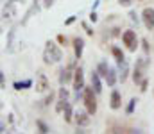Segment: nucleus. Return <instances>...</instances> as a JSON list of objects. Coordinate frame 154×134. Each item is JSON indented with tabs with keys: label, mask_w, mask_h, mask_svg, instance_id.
I'll use <instances>...</instances> for the list:
<instances>
[{
	"label": "nucleus",
	"mask_w": 154,
	"mask_h": 134,
	"mask_svg": "<svg viewBox=\"0 0 154 134\" xmlns=\"http://www.w3.org/2000/svg\"><path fill=\"white\" fill-rule=\"evenodd\" d=\"M91 86L93 89L97 91V95L102 91V77H100V73L95 70V72H91Z\"/></svg>",
	"instance_id": "obj_14"
},
{
	"label": "nucleus",
	"mask_w": 154,
	"mask_h": 134,
	"mask_svg": "<svg viewBox=\"0 0 154 134\" xmlns=\"http://www.w3.org/2000/svg\"><path fill=\"white\" fill-rule=\"evenodd\" d=\"M147 84H149V82H147V79H143V81H142V82H140V86H142V91H147Z\"/></svg>",
	"instance_id": "obj_33"
},
{
	"label": "nucleus",
	"mask_w": 154,
	"mask_h": 134,
	"mask_svg": "<svg viewBox=\"0 0 154 134\" xmlns=\"http://www.w3.org/2000/svg\"><path fill=\"white\" fill-rule=\"evenodd\" d=\"M39 9H41V7H39V4H38V2H34V4L29 7V11L25 13V16H23V20H22V25H25V23H27V22H29V20H31L34 14H38Z\"/></svg>",
	"instance_id": "obj_16"
},
{
	"label": "nucleus",
	"mask_w": 154,
	"mask_h": 134,
	"mask_svg": "<svg viewBox=\"0 0 154 134\" xmlns=\"http://www.w3.org/2000/svg\"><path fill=\"white\" fill-rule=\"evenodd\" d=\"M36 125H38V129H39V133H43V134H47V133H50V127L43 122V120H36Z\"/></svg>",
	"instance_id": "obj_23"
},
{
	"label": "nucleus",
	"mask_w": 154,
	"mask_h": 134,
	"mask_svg": "<svg viewBox=\"0 0 154 134\" xmlns=\"http://www.w3.org/2000/svg\"><path fill=\"white\" fill-rule=\"evenodd\" d=\"M63 115H65L63 118H65V122H66V124H70V122H72V118L75 116V115H74V111H72V104H70V102H68V106L65 107V111H63Z\"/></svg>",
	"instance_id": "obj_18"
},
{
	"label": "nucleus",
	"mask_w": 154,
	"mask_h": 134,
	"mask_svg": "<svg viewBox=\"0 0 154 134\" xmlns=\"http://www.w3.org/2000/svg\"><path fill=\"white\" fill-rule=\"evenodd\" d=\"M0 84H2V89H5V73L0 72Z\"/></svg>",
	"instance_id": "obj_30"
},
{
	"label": "nucleus",
	"mask_w": 154,
	"mask_h": 134,
	"mask_svg": "<svg viewBox=\"0 0 154 134\" xmlns=\"http://www.w3.org/2000/svg\"><path fill=\"white\" fill-rule=\"evenodd\" d=\"M97 91L91 88H86L82 89V100H84V106H86V111L90 113V115H95L97 113Z\"/></svg>",
	"instance_id": "obj_2"
},
{
	"label": "nucleus",
	"mask_w": 154,
	"mask_h": 134,
	"mask_svg": "<svg viewBox=\"0 0 154 134\" xmlns=\"http://www.w3.org/2000/svg\"><path fill=\"white\" fill-rule=\"evenodd\" d=\"M147 66H149V59H147V57H140V59L136 61V66H134V72H133V81H134V84H140V82L143 81L142 77H143Z\"/></svg>",
	"instance_id": "obj_3"
},
{
	"label": "nucleus",
	"mask_w": 154,
	"mask_h": 134,
	"mask_svg": "<svg viewBox=\"0 0 154 134\" xmlns=\"http://www.w3.org/2000/svg\"><path fill=\"white\" fill-rule=\"evenodd\" d=\"M32 86V81L31 79H27V81H23V82H14V89H27V88H31Z\"/></svg>",
	"instance_id": "obj_22"
},
{
	"label": "nucleus",
	"mask_w": 154,
	"mask_h": 134,
	"mask_svg": "<svg viewBox=\"0 0 154 134\" xmlns=\"http://www.w3.org/2000/svg\"><path fill=\"white\" fill-rule=\"evenodd\" d=\"M75 20H77V16H70V18H66V20H65V25H72Z\"/></svg>",
	"instance_id": "obj_31"
},
{
	"label": "nucleus",
	"mask_w": 154,
	"mask_h": 134,
	"mask_svg": "<svg viewBox=\"0 0 154 134\" xmlns=\"http://www.w3.org/2000/svg\"><path fill=\"white\" fill-rule=\"evenodd\" d=\"M57 41H59L61 45H66V38H65L63 34H57Z\"/></svg>",
	"instance_id": "obj_32"
},
{
	"label": "nucleus",
	"mask_w": 154,
	"mask_h": 134,
	"mask_svg": "<svg viewBox=\"0 0 154 134\" xmlns=\"http://www.w3.org/2000/svg\"><path fill=\"white\" fill-rule=\"evenodd\" d=\"M97 20H99V16H97V13H95V9H93V11L90 13V22H93V23H95Z\"/></svg>",
	"instance_id": "obj_27"
},
{
	"label": "nucleus",
	"mask_w": 154,
	"mask_h": 134,
	"mask_svg": "<svg viewBox=\"0 0 154 134\" xmlns=\"http://www.w3.org/2000/svg\"><path fill=\"white\" fill-rule=\"evenodd\" d=\"M63 59V50L54 43V41H47L45 43V50H43V63L45 64H56Z\"/></svg>",
	"instance_id": "obj_1"
},
{
	"label": "nucleus",
	"mask_w": 154,
	"mask_h": 134,
	"mask_svg": "<svg viewBox=\"0 0 154 134\" xmlns=\"http://www.w3.org/2000/svg\"><path fill=\"white\" fill-rule=\"evenodd\" d=\"M118 4H120L122 7H129V5L133 4V0H118Z\"/></svg>",
	"instance_id": "obj_29"
},
{
	"label": "nucleus",
	"mask_w": 154,
	"mask_h": 134,
	"mask_svg": "<svg viewBox=\"0 0 154 134\" xmlns=\"http://www.w3.org/2000/svg\"><path fill=\"white\" fill-rule=\"evenodd\" d=\"M97 72L100 73V77H102V79H106V77H108V72H109V66H108V63H104V61H102V63L97 66Z\"/></svg>",
	"instance_id": "obj_19"
},
{
	"label": "nucleus",
	"mask_w": 154,
	"mask_h": 134,
	"mask_svg": "<svg viewBox=\"0 0 154 134\" xmlns=\"http://www.w3.org/2000/svg\"><path fill=\"white\" fill-rule=\"evenodd\" d=\"M14 36H16V27H13L7 34V40H5V50L7 54H13L14 52Z\"/></svg>",
	"instance_id": "obj_11"
},
{
	"label": "nucleus",
	"mask_w": 154,
	"mask_h": 134,
	"mask_svg": "<svg viewBox=\"0 0 154 134\" xmlns=\"http://www.w3.org/2000/svg\"><path fill=\"white\" fill-rule=\"evenodd\" d=\"M52 100H54V91H50V95L45 98V102H43V104H45V106H50V104H52Z\"/></svg>",
	"instance_id": "obj_26"
},
{
	"label": "nucleus",
	"mask_w": 154,
	"mask_h": 134,
	"mask_svg": "<svg viewBox=\"0 0 154 134\" xmlns=\"http://www.w3.org/2000/svg\"><path fill=\"white\" fill-rule=\"evenodd\" d=\"M74 89H75L77 97L84 89V73H82V68L81 66H77L75 70H74Z\"/></svg>",
	"instance_id": "obj_7"
},
{
	"label": "nucleus",
	"mask_w": 154,
	"mask_h": 134,
	"mask_svg": "<svg viewBox=\"0 0 154 134\" xmlns=\"http://www.w3.org/2000/svg\"><path fill=\"white\" fill-rule=\"evenodd\" d=\"M111 54H113V57L116 59V63H120V61H124V59H125L124 52H122L118 46H113V48H111Z\"/></svg>",
	"instance_id": "obj_21"
},
{
	"label": "nucleus",
	"mask_w": 154,
	"mask_h": 134,
	"mask_svg": "<svg viewBox=\"0 0 154 134\" xmlns=\"http://www.w3.org/2000/svg\"><path fill=\"white\" fill-rule=\"evenodd\" d=\"M82 50H84V40L82 38H74V54H75V59H81Z\"/></svg>",
	"instance_id": "obj_17"
},
{
	"label": "nucleus",
	"mask_w": 154,
	"mask_h": 134,
	"mask_svg": "<svg viewBox=\"0 0 154 134\" xmlns=\"http://www.w3.org/2000/svg\"><path fill=\"white\" fill-rule=\"evenodd\" d=\"M142 22H143L147 31H152L154 29V7H145L142 11Z\"/></svg>",
	"instance_id": "obj_6"
},
{
	"label": "nucleus",
	"mask_w": 154,
	"mask_h": 134,
	"mask_svg": "<svg viewBox=\"0 0 154 134\" xmlns=\"http://www.w3.org/2000/svg\"><path fill=\"white\" fill-rule=\"evenodd\" d=\"M52 5H54V0H43V7L45 9H50Z\"/></svg>",
	"instance_id": "obj_28"
},
{
	"label": "nucleus",
	"mask_w": 154,
	"mask_h": 134,
	"mask_svg": "<svg viewBox=\"0 0 154 134\" xmlns=\"http://www.w3.org/2000/svg\"><path fill=\"white\" fill-rule=\"evenodd\" d=\"M120 106H122L120 91H118V89H113V91H111V98H109V107H111V109H120Z\"/></svg>",
	"instance_id": "obj_15"
},
{
	"label": "nucleus",
	"mask_w": 154,
	"mask_h": 134,
	"mask_svg": "<svg viewBox=\"0 0 154 134\" xmlns=\"http://www.w3.org/2000/svg\"><path fill=\"white\" fill-rule=\"evenodd\" d=\"M122 41L124 45H127V48H129V52H136V48H138V38H136V32L134 31H125L124 34H122Z\"/></svg>",
	"instance_id": "obj_4"
},
{
	"label": "nucleus",
	"mask_w": 154,
	"mask_h": 134,
	"mask_svg": "<svg viewBox=\"0 0 154 134\" xmlns=\"http://www.w3.org/2000/svg\"><path fill=\"white\" fill-rule=\"evenodd\" d=\"M74 66H75V63H72L68 68H65V70H61V73H59V84L61 86H66L70 81H74V73H72V70H74Z\"/></svg>",
	"instance_id": "obj_9"
},
{
	"label": "nucleus",
	"mask_w": 154,
	"mask_h": 134,
	"mask_svg": "<svg viewBox=\"0 0 154 134\" xmlns=\"http://www.w3.org/2000/svg\"><path fill=\"white\" fill-rule=\"evenodd\" d=\"M136 102H138V98H131V100H129V104H127V107H125V113H127V115H131V113L134 111Z\"/></svg>",
	"instance_id": "obj_24"
},
{
	"label": "nucleus",
	"mask_w": 154,
	"mask_h": 134,
	"mask_svg": "<svg viewBox=\"0 0 154 134\" xmlns=\"http://www.w3.org/2000/svg\"><path fill=\"white\" fill-rule=\"evenodd\" d=\"M66 106H68V89L65 88V86H61V89H59V98H57V104H56V111L57 113H63Z\"/></svg>",
	"instance_id": "obj_8"
},
{
	"label": "nucleus",
	"mask_w": 154,
	"mask_h": 134,
	"mask_svg": "<svg viewBox=\"0 0 154 134\" xmlns=\"http://www.w3.org/2000/svg\"><path fill=\"white\" fill-rule=\"evenodd\" d=\"M104 81L108 82V86H115V82H116V72L113 70V68H109V72H108V77H106Z\"/></svg>",
	"instance_id": "obj_20"
},
{
	"label": "nucleus",
	"mask_w": 154,
	"mask_h": 134,
	"mask_svg": "<svg viewBox=\"0 0 154 134\" xmlns=\"http://www.w3.org/2000/svg\"><path fill=\"white\" fill-rule=\"evenodd\" d=\"M90 113L86 111H77L75 113V124H77V127H88L90 125V122H91V118L88 116Z\"/></svg>",
	"instance_id": "obj_10"
},
{
	"label": "nucleus",
	"mask_w": 154,
	"mask_h": 134,
	"mask_svg": "<svg viewBox=\"0 0 154 134\" xmlns=\"http://www.w3.org/2000/svg\"><path fill=\"white\" fill-rule=\"evenodd\" d=\"M82 27H84V31H86V34H88V36H93V29H91L86 22H82Z\"/></svg>",
	"instance_id": "obj_25"
},
{
	"label": "nucleus",
	"mask_w": 154,
	"mask_h": 134,
	"mask_svg": "<svg viewBox=\"0 0 154 134\" xmlns=\"http://www.w3.org/2000/svg\"><path fill=\"white\" fill-rule=\"evenodd\" d=\"M129 16H131V20H133V22H138V20H136V13H134V11H131V13H129Z\"/></svg>",
	"instance_id": "obj_35"
},
{
	"label": "nucleus",
	"mask_w": 154,
	"mask_h": 134,
	"mask_svg": "<svg viewBox=\"0 0 154 134\" xmlns=\"http://www.w3.org/2000/svg\"><path fill=\"white\" fill-rule=\"evenodd\" d=\"M142 45H143V50H145V54H149V43H147V40H142Z\"/></svg>",
	"instance_id": "obj_34"
},
{
	"label": "nucleus",
	"mask_w": 154,
	"mask_h": 134,
	"mask_svg": "<svg viewBox=\"0 0 154 134\" xmlns=\"http://www.w3.org/2000/svg\"><path fill=\"white\" fill-rule=\"evenodd\" d=\"M22 0H7L5 5H4V11H2V18L4 20H11L14 14H16V9H18V4Z\"/></svg>",
	"instance_id": "obj_5"
},
{
	"label": "nucleus",
	"mask_w": 154,
	"mask_h": 134,
	"mask_svg": "<svg viewBox=\"0 0 154 134\" xmlns=\"http://www.w3.org/2000/svg\"><path fill=\"white\" fill-rule=\"evenodd\" d=\"M127 75H129V64H127V61L124 59V61L118 63V79H120V82H125Z\"/></svg>",
	"instance_id": "obj_12"
},
{
	"label": "nucleus",
	"mask_w": 154,
	"mask_h": 134,
	"mask_svg": "<svg viewBox=\"0 0 154 134\" xmlns=\"http://www.w3.org/2000/svg\"><path fill=\"white\" fill-rule=\"evenodd\" d=\"M34 89H36L38 93H43V91L48 89V79H47L43 73H38V79H36V86H34Z\"/></svg>",
	"instance_id": "obj_13"
}]
</instances>
